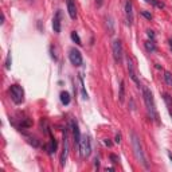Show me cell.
<instances>
[{"instance_id": "2e32d148", "label": "cell", "mask_w": 172, "mask_h": 172, "mask_svg": "<svg viewBox=\"0 0 172 172\" xmlns=\"http://www.w3.org/2000/svg\"><path fill=\"white\" fill-rule=\"evenodd\" d=\"M144 46H145L147 51H149V53H155V51H156V46H155V42H153L152 39L147 40V42L144 43Z\"/></svg>"}, {"instance_id": "d6986e66", "label": "cell", "mask_w": 172, "mask_h": 172, "mask_svg": "<svg viewBox=\"0 0 172 172\" xmlns=\"http://www.w3.org/2000/svg\"><path fill=\"white\" fill-rule=\"evenodd\" d=\"M71 39H73V42L75 43V45H78V46H82V40H81L79 35H78V32L73 31V32H71Z\"/></svg>"}, {"instance_id": "ac0fdd59", "label": "cell", "mask_w": 172, "mask_h": 172, "mask_svg": "<svg viewBox=\"0 0 172 172\" xmlns=\"http://www.w3.org/2000/svg\"><path fill=\"white\" fill-rule=\"evenodd\" d=\"M147 3H149V4H152L155 7H157V8H160V9H163V8H166V4H164L161 0H145Z\"/></svg>"}, {"instance_id": "7402d4cb", "label": "cell", "mask_w": 172, "mask_h": 172, "mask_svg": "<svg viewBox=\"0 0 172 172\" xmlns=\"http://www.w3.org/2000/svg\"><path fill=\"white\" fill-rule=\"evenodd\" d=\"M109 157H110V160H112V163H113V164L119 163V156H116V155H114V153H112Z\"/></svg>"}, {"instance_id": "603a6c76", "label": "cell", "mask_w": 172, "mask_h": 172, "mask_svg": "<svg viewBox=\"0 0 172 172\" xmlns=\"http://www.w3.org/2000/svg\"><path fill=\"white\" fill-rule=\"evenodd\" d=\"M141 15H143V16H145V18H147L148 20H151V19H152V13H149V12H147V11H141Z\"/></svg>"}, {"instance_id": "f1b7e54d", "label": "cell", "mask_w": 172, "mask_h": 172, "mask_svg": "<svg viewBox=\"0 0 172 172\" xmlns=\"http://www.w3.org/2000/svg\"><path fill=\"white\" fill-rule=\"evenodd\" d=\"M168 157H170V160L172 161V153H168Z\"/></svg>"}, {"instance_id": "7c38bea8", "label": "cell", "mask_w": 172, "mask_h": 172, "mask_svg": "<svg viewBox=\"0 0 172 172\" xmlns=\"http://www.w3.org/2000/svg\"><path fill=\"white\" fill-rule=\"evenodd\" d=\"M66 5H67V12H69L70 18L75 19L77 18V5H75V0H66Z\"/></svg>"}, {"instance_id": "52a82bcc", "label": "cell", "mask_w": 172, "mask_h": 172, "mask_svg": "<svg viewBox=\"0 0 172 172\" xmlns=\"http://www.w3.org/2000/svg\"><path fill=\"white\" fill-rule=\"evenodd\" d=\"M69 59L71 62V65L74 66H81L83 63V59H82V54H81L79 50H77L75 47L70 49L69 51Z\"/></svg>"}, {"instance_id": "9c48e42d", "label": "cell", "mask_w": 172, "mask_h": 172, "mask_svg": "<svg viewBox=\"0 0 172 172\" xmlns=\"http://www.w3.org/2000/svg\"><path fill=\"white\" fill-rule=\"evenodd\" d=\"M125 16H126V23L128 26H132L133 24V4H132V0H126L125 3Z\"/></svg>"}, {"instance_id": "30bf717a", "label": "cell", "mask_w": 172, "mask_h": 172, "mask_svg": "<svg viewBox=\"0 0 172 172\" xmlns=\"http://www.w3.org/2000/svg\"><path fill=\"white\" fill-rule=\"evenodd\" d=\"M71 130H73V137H74V144L75 147L79 145L81 143V132H79V126H78V123L75 120H71Z\"/></svg>"}, {"instance_id": "4316f807", "label": "cell", "mask_w": 172, "mask_h": 172, "mask_svg": "<svg viewBox=\"0 0 172 172\" xmlns=\"http://www.w3.org/2000/svg\"><path fill=\"white\" fill-rule=\"evenodd\" d=\"M94 161H96V163H94V166H97V167H98V166H100V161H98V159H97V157H96V159H94Z\"/></svg>"}, {"instance_id": "5b68a950", "label": "cell", "mask_w": 172, "mask_h": 172, "mask_svg": "<svg viewBox=\"0 0 172 172\" xmlns=\"http://www.w3.org/2000/svg\"><path fill=\"white\" fill-rule=\"evenodd\" d=\"M78 148H79V155H81L82 159L90 156V153H92V145H90L89 136H82L81 137V143H79Z\"/></svg>"}, {"instance_id": "9a60e30c", "label": "cell", "mask_w": 172, "mask_h": 172, "mask_svg": "<svg viewBox=\"0 0 172 172\" xmlns=\"http://www.w3.org/2000/svg\"><path fill=\"white\" fill-rule=\"evenodd\" d=\"M124 97H125V82L121 81V85H120V93H119V101L121 104L124 102Z\"/></svg>"}, {"instance_id": "ffe728a7", "label": "cell", "mask_w": 172, "mask_h": 172, "mask_svg": "<svg viewBox=\"0 0 172 172\" xmlns=\"http://www.w3.org/2000/svg\"><path fill=\"white\" fill-rule=\"evenodd\" d=\"M164 79H166L167 85L172 87V74L170 71H164Z\"/></svg>"}, {"instance_id": "e0dca14e", "label": "cell", "mask_w": 172, "mask_h": 172, "mask_svg": "<svg viewBox=\"0 0 172 172\" xmlns=\"http://www.w3.org/2000/svg\"><path fill=\"white\" fill-rule=\"evenodd\" d=\"M47 149H49V153H50V155L57 151V141H55V139H54L51 134H50V145H49V148H47Z\"/></svg>"}, {"instance_id": "cb8c5ba5", "label": "cell", "mask_w": 172, "mask_h": 172, "mask_svg": "<svg viewBox=\"0 0 172 172\" xmlns=\"http://www.w3.org/2000/svg\"><path fill=\"white\" fill-rule=\"evenodd\" d=\"M96 2V7L97 8H101V7L104 5V0H94Z\"/></svg>"}, {"instance_id": "277c9868", "label": "cell", "mask_w": 172, "mask_h": 172, "mask_svg": "<svg viewBox=\"0 0 172 172\" xmlns=\"http://www.w3.org/2000/svg\"><path fill=\"white\" fill-rule=\"evenodd\" d=\"M67 156H69V132L65 128L62 137V153H60V167H65Z\"/></svg>"}, {"instance_id": "8fae6325", "label": "cell", "mask_w": 172, "mask_h": 172, "mask_svg": "<svg viewBox=\"0 0 172 172\" xmlns=\"http://www.w3.org/2000/svg\"><path fill=\"white\" fill-rule=\"evenodd\" d=\"M60 19H62V12H60V9H58L53 18V30L57 34L60 32Z\"/></svg>"}, {"instance_id": "4fadbf2b", "label": "cell", "mask_w": 172, "mask_h": 172, "mask_svg": "<svg viewBox=\"0 0 172 172\" xmlns=\"http://www.w3.org/2000/svg\"><path fill=\"white\" fill-rule=\"evenodd\" d=\"M163 100H164V104H166V106H167L168 113H170V116L172 117V97L168 93H163Z\"/></svg>"}, {"instance_id": "f546056e", "label": "cell", "mask_w": 172, "mask_h": 172, "mask_svg": "<svg viewBox=\"0 0 172 172\" xmlns=\"http://www.w3.org/2000/svg\"><path fill=\"white\" fill-rule=\"evenodd\" d=\"M170 47H171V50H172V39H170Z\"/></svg>"}, {"instance_id": "6da1fadb", "label": "cell", "mask_w": 172, "mask_h": 172, "mask_svg": "<svg viewBox=\"0 0 172 172\" xmlns=\"http://www.w3.org/2000/svg\"><path fill=\"white\" fill-rule=\"evenodd\" d=\"M141 89H143V97H144V102H145L148 114L151 116V119L152 120L159 121V114H157V110H156V105H155V100H153L152 92H151L147 86H143Z\"/></svg>"}, {"instance_id": "d4e9b609", "label": "cell", "mask_w": 172, "mask_h": 172, "mask_svg": "<svg viewBox=\"0 0 172 172\" xmlns=\"http://www.w3.org/2000/svg\"><path fill=\"white\" fill-rule=\"evenodd\" d=\"M147 35H148V36H149V38H151V39H152V40L155 39V32L152 31V30H148V31H147Z\"/></svg>"}, {"instance_id": "5bb4252c", "label": "cell", "mask_w": 172, "mask_h": 172, "mask_svg": "<svg viewBox=\"0 0 172 172\" xmlns=\"http://www.w3.org/2000/svg\"><path fill=\"white\" fill-rule=\"evenodd\" d=\"M71 98H70V94L67 92H62L60 93V102L63 104V105H69Z\"/></svg>"}, {"instance_id": "4dcf8cb0", "label": "cell", "mask_w": 172, "mask_h": 172, "mask_svg": "<svg viewBox=\"0 0 172 172\" xmlns=\"http://www.w3.org/2000/svg\"><path fill=\"white\" fill-rule=\"evenodd\" d=\"M31 2H32V0H31Z\"/></svg>"}, {"instance_id": "ba28073f", "label": "cell", "mask_w": 172, "mask_h": 172, "mask_svg": "<svg viewBox=\"0 0 172 172\" xmlns=\"http://www.w3.org/2000/svg\"><path fill=\"white\" fill-rule=\"evenodd\" d=\"M126 65H128V73H129V77H130V79L133 81L134 83L137 85V87H143L140 85V79L137 78V74H136V70H134V65H133V62H132V59L128 57L126 58Z\"/></svg>"}, {"instance_id": "3957f363", "label": "cell", "mask_w": 172, "mask_h": 172, "mask_svg": "<svg viewBox=\"0 0 172 172\" xmlns=\"http://www.w3.org/2000/svg\"><path fill=\"white\" fill-rule=\"evenodd\" d=\"M9 94H11V100L16 105H20V104L24 101V90H23V87L18 85V83L9 86Z\"/></svg>"}, {"instance_id": "44dd1931", "label": "cell", "mask_w": 172, "mask_h": 172, "mask_svg": "<svg viewBox=\"0 0 172 172\" xmlns=\"http://www.w3.org/2000/svg\"><path fill=\"white\" fill-rule=\"evenodd\" d=\"M9 67H11V53H8V55H7V59H5V69L8 70Z\"/></svg>"}, {"instance_id": "484cf974", "label": "cell", "mask_w": 172, "mask_h": 172, "mask_svg": "<svg viewBox=\"0 0 172 172\" xmlns=\"http://www.w3.org/2000/svg\"><path fill=\"white\" fill-rule=\"evenodd\" d=\"M114 141H116L117 144H120V143H121V134H120V133H117V134H116V139H114Z\"/></svg>"}, {"instance_id": "7a4b0ae2", "label": "cell", "mask_w": 172, "mask_h": 172, "mask_svg": "<svg viewBox=\"0 0 172 172\" xmlns=\"http://www.w3.org/2000/svg\"><path fill=\"white\" fill-rule=\"evenodd\" d=\"M130 141H132V148H133V152H134V156H136V159L140 161L141 164H143L145 168H149L148 166V161H147V157L145 155H144V151H143V145H141V141L139 139V136H137L134 132H130Z\"/></svg>"}, {"instance_id": "83f0119b", "label": "cell", "mask_w": 172, "mask_h": 172, "mask_svg": "<svg viewBox=\"0 0 172 172\" xmlns=\"http://www.w3.org/2000/svg\"><path fill=\"white\" fill-rule=\"evenodd\" d=\"M105 144H106V145H108V147H110V145H112V143H110V141H109V140H105Z\"/></svg>"}, {"instance_id": "8992f818", "label": "cell", "mask_w": 172, "mask_h": 172, "mask_svg": "<svg viewBox=\"0 0 172 172\" xmlns=\"http://www.w3.org/2000/svg\"><path fill=\"white\" fill-rule=\"evenodd\" d=\"M112 53H113V58H114V60H116L117 63L123 62L124 50H123V43H121L120 39L113 40V43H112Z\"/></svg>"}]
</instances>
